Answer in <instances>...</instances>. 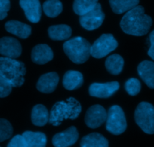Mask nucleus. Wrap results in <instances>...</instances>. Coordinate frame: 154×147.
I'll list each match as a JSON object with an SVG mask.
<instances>
[{
	"label": "nucleus",
	"instance_id": "1",
	"mask_svg": "<svg viewBox=\"0 0 154 147\" xmlns=\"http://www.w3.org/2000/svg\"><path fill=\"white\" fill-rule=\"evenodd\" d=\"M152 23V18L145 14L143 7L137 5L125 13L120 21V26L125 33L142 36L148 33Z\"/></svg>",
	"mask_w": 154,
	"mask_h": 147
},
{
	"label": "nucleus",
	"instance_id": "2",
	"mask_svg": "<svg viewBox=\"0 0 154 147\" xmlns=\"http://www.w3.org/2000/svg\"><path fill=\"white\" fill-rule=\"evenodd\" d=\"M82 106L75 98L69 97L65 101L57 102L51 109L48 122L53 126H59L63 120H74L78 118Z\"/></svg>",
	"mask_w": 154,
	"mask_h": 147
},
{
	"label": "nucleus",
	"instance_id": "3",
	"mask_svg": "<svg viewBox=\"0 0 154 147\" xmlns=\"http://www.w3.org/2000/svg\"><path fill=\"white\" fill-rule=\"evenodd\" d=\"M26 72L23 62L6 57H0V76L7 80L12 87L23 85Z\"/></svg>",
	"mask_w": 154,
	"mask_h": 147
},
{
	"label": "nucleus",
	"instance_id": "4",
	"mask_svg": "<svg viewBox=\"0 0 154 147\" xmlns=\"http://www.w3.org/2000/svg\"><path fill=\"white\" fill-rule=\"evenodd\" d=\"M63 48L69 60L76 64L84 63L91 56V44L85 38L80 36L65 41Z\"/></svg>",
	"mask_w": 154,
	"mask_h": 147
},
{
	"label": "nucleus",
	"instance_id": "5",
	"mask_svg": "<svg viewBox=\"0 0 154 147\" xmlns=\"http://www.w3.org/2000/svg\"><path fill=\"white\" fill-rule=\"evenodd\" d=\"M134 119L137 125L147 134L154 133V106L147 102H141L134 112Z\"/></svg>",
	"mask_w": 154,
	"mask_h": 147
},
{
	"label": "nucleus",
	"instance_id": "6",
	"mask_svg": "<svg viewBox=\"0 0 154 147\" xmlns=\"http://www.w3.org/2000/svg\"><path fill=\"white\" fill-rule=\"evenodd\" d=\"M126 128V118L122 108L117 105L111 106L106 120V130L114 135H119L124 133Z\"/></svg>",
	"mask_w": 154,
	"mask_h": 147
},
{
	"label": "nucleus",
	"instance_id": "7",
	"mask_svg": "<svg viewBox=\"0 0 154 147\" xmlns=\"http://www.w3.org/2000/svg\"><path fill=\"white\" fill-rule=\"evenodd\" d=\"M118 47V42L112 34H103L91 45V56L103 58Z\"/></svg>",
	"mask_w": 154,
	"mask_h": 147
},
{
	"label": "nucleus",
	"instance_id": "8",
	"mask_svg": "<svg viewBox=\"0 0 154 147\" xmlns=\"http://www.w3.org/2000/svg\"><path fill=\"white\" fill-rule=\"evenodd\" d=\"M105 18L101 5L97 3L94 8L79 17L81 26L86 30H94L100 27Z\"/></svg>",
	"mask_w": 154,
	"mask_h": 147
},
{
	"label": "nucleus",
	"instance_id": "9",
	"mask_svg": "<svg viewBox=\"0 0 154 147\" xmlns=\"http://www.w3.org/2000/svg\"><path fill=\"white\" fill-rule=\"evenodd\" d=\"M107 112L100 105L91 106L87 110L85 116V122L88 127L95 129L101 126L106 121Z\"/></svg>",
	"mask_w": 154,
	"mask_h": 147
},
{
	"label": "nucleus",
	"instance_id": "10",
	"mask_svg": "<svg viewBox=\"0 0 154 147\" xmlns=\"http://www.w3.org/2000/svg\"><path fill=\"white\" fill-rule=\"evenodd\" d=\"M21 52V44L15 38L5 36L0 38V54L4 57L16 59Z\"/></svg>",
	"mask_w": 154,
	"mask_h": 147
},
{
	"label": "nucleus",
	"instance_id": "11",
	"mask_svg": "<svg viewBox=\"0 0 154 147\" xmlns=\"http://www.w3.org/2000/svg\"><path fill=\"white\" fill-rule=\"evenodd\" d=\"M119 88L118 81L106 83H93L89 87V94L97 98H108L114 94Z\"/></svg>",
	"mask_w": 154,
	"mask_h": 147
},
{
	"label": "nucleus",
	"instance_id": "12",
	"mask_svg": "<svg viewBox=\"0 0 154 147\" xmlns=\"http://www.w3.org/2000/svg\"><path fill=\"white\" fill-rule=\"evenodd\" d=\"M79 139V133L74 126L57 133L53 136L52 143L54 147H69L74 145Z\"/></svg>",
	"mask_w": 154,
	"mask_h": 147
},
{
	"label": "nucleus",
	"instance_id": "13",
	"mask_svg": "<svg viewBox=\"0 0 154 147\" xmlns=\"http://www.w3.org/2000/svg\"><path fill=\"white\" fill-rule=\"evenodd\" d=\"M20 5L28 20L35 23L40 20L42 8L39 0H20Z\"/></svg>",
	"mask_w": 154,
	"mask_h": 147
},
{
	"label": "nucleus",
	"instance_id": "14",
	"mask_svg": "<svg viewBox=\"0 0 154 147\" xmlns=\"http://www.w3.org/2000/svg\"><path fill=\"white\" fill-rule=\"evenodd\" d=\"M54 57V54L51 47L45 44H39L32 48L31 52V59L32 62L37 64H45L51 61Z\"/></svg>",
	"mask_w": 154,
	"mask_h": 147
},
{
	"label": "nucleus",
	"instance_id": "15",
	"mask_svg": "<svg viewBox=\"0 0 154 147\" xmlns=\"http://www.w3.org/2000/svg\"><path fill=\"white\" fill-rule=\"evenodd\" d=\"M58 82L59 76L57 72H48L41 75L38 78L36 87L42 93H50L55 90Z\"/></svg>",
	"mask_w": 154,
	"mask_h": 147
},
{
	"label": "nucleus",
	"instance_id": "16",
	"mask_svg": "<svg viewBox=\"0 0 154 147\" xmlns=\"http://www.w3.org/2000/svg\"><path fill=\"white\" fill-rule=\"evenodd\" d=\"M137 72L145 82L151 89H154V62L150 60H143L137 66Z\"/></svg>",
	"mask_w": 154,
	"mask_h": 147
},
{
	"label": "nucleus",
	"instance_id": "17",
	"mask_svg": "<svg viewBox=\"0 0 154 147\" xmlns=\"http://www.w3.org/2000/svg\"><path fill=\"white\" fill-rule=\"evenodd\" d=\"M5 28L7 32L16 35L20 38H26L30 35L31 26L17 20H9L5 24Z\"/></svg>",
	"mask_w": 154,
	"mask_h": 147
},
{
	"label": "nucleus",
	"instance_id": "18",
	"mask_svg": "<svg viewBox=\"0 0 154 147\" xmlns=\"http://www.w3.org/2000/svg\"><path fill=\"white\" fill-rule=\"evenodd\" d=\"M83 75L79 71L69 70L64 74L63 78V85L69 90L78 89L83 84Z\"/></svg>",
	"mask_w": 154,
	"mask_h": 147
},
{
	"label": "nucleus",
	"instance_id": "19",
	"mask_svg": "<svg viewBox=\"0 0 154 147\" xmlns=\"http://www.w3.org/2000/svg\"><path fill=\"white\" fill-rule=\"evenodd\" d=\"M31 120L34 125L42 127L49 121V113L44 105L37 104L32 108Z\"/></svg>",
	"mask_w": 154,
	"mask_h": 147
},
{
	"label": "nucleus",
	"instance_id": "20",
	"mask_svg": "<svg viewBox=\"0 0 154 147\" xmlns=\"http://www.w3.org/2000/svg\"><path fill=\"white\" fill-rule=\"evenodd\" d=\"M22 136L26 141L27 147H45L47 143V137L42 132L25 131Z\"/></svg>",
	"mask_w": 154,
	"mask_h": 147
},
{
	"label": "nucleus",
	"instance_id": "21",
	"mask_svg": "<svg viewBox=\"0 0 154 147\" xmlns=\"http://www.w3.org/2000/svg\"><path fill=\"white\" fill-rule=\"evenodd\" d=\"M81 147H109L108 140L99 133H91L81 139Z\"/></svg>",
	"mask_w": 154,
	"mask_h": 147
},
{
	"label": "nucleus",
	"instance_id": "22",
	"mask_svg": "<svg viewBox=\"0 0 154 147\" xmlns=\"http://www.w3.org/2000/svg\"><path fill=\"white\" fill-rule=\"evenodd\" d=\"M48 33L50 38L55 41H62L68 39L72 35V29L66 24L53 25L48 29Z\"/></svg>",
	"mask_w": 154,
	"mask_h": 147
},
{
	"label": "nucleus",
	"instance_id": "23",
	"mask_svg": "<svg viewBox=\"0 0 154 147\" xmlns=\"http://www.w3.org/2000/svg\"><path fill=\"white\" fill-rule=\"evenodd\" d=\"M109 2L112 11L120 14L137 6L139 0H109Z\"/></svg>",
	"mask_w": 154,
	"mask_h": 147
},
{
	"label": "nucleus",
	"instance_id": "24",
	"mask_svg": "<svg viewBox=\"0 0 154 147\" xmlns=\"http://www.w3.org/2000/svg\"><path fill=\"white\" fill-rule=\"evenodd\" d=\"M124 66V60L119 54H114L109 56L105 61V66L108 72L112 75H119Z\"/></svg>",
	"mask_w": 154,
	"mask_h": 147
},
{
	"label": "nucleus",
	"instance_id": "25",
	"mask_svg": "<svg viewBox=\"0 0 154 147\" xmlns=\"http://www.w3.org/2000/svg\"><path fill=\"white\" fill-rule=\"evenodd\" d=\"M42 8L45 15L48 17H56L63 11V5L59 0H46Z\"/></svg>",
	"mask_w": 154,
	"mask_h": 147
},
{
	"label": "nucleus",
	"instance_id": "26",
	"mask_svg": "<svg viewBox=\"0 0 154 147\" xmlns=\"http://www.w3.org/2000/svg\"><path fill=\"white\" fill-rule=\"evenodd\" d=\"M98 0H74L72 8L74 12L81 16L91 11L97 4Z\"/></svg>",
	"mask_w": 154,
	"mask_h": 147
},
{
	"label": "nucleus",
	"instance_id": "27",
	"mask_svg": "<svg viewBox=\"0 0 154 147\" xmlns=\"http://www.w3.org/2000/svg\"><path fill=\"white\" fill-rule=\"evenodd\" d=\"M13 133L11 123L6 119L0 118V142L9 139Z\"/></svg>",
	"mask_w": 154,
	"mask_h": 147
},
{
	"label": "nucleus",
	"instance_id": "28",
	"mask_svg": "<svg viewBox=\"0 0 154 147\" xmlns=\"http://www.w3.org/2000/svg\"><path fill=\"white\" fill-rule=\"evenodd\" d=\"M125 89L129 95H131V96H136L140 91L141 84H140V81L137 79V78H129L125 82Z\"/></svg>",
	"mask_w": 154,
	"mask_h": 147
},
{
	"label": "nucleus",
	"instance_id": "29",
	"mask_svg": "<svg viewBox=\"0 0 154 147\" xmlns=\"http://www.w3.org/2000/svg\"><path fill=\"white\" fill-rule=\"evenodd\" d=\"M12 85L7 80L0 76V98L6 97L11 93Z\"/></svg>",
	"mask_w": 154,
	"mask_h": 147
},
{
	"label": "nucleus",
	"instance_id": "30",
	"mask_svg": "<svg viewBox=\"0 0 154 147\" xmlns=\"http://www.w3.org/2000/svg\"><path fill=\"white\" fill-rule=\"evenodd\" d=\"M7 147H27L26 141L22 135H16L8 142Z\"/></svg>",
	"mask_w": 154,
	"mask_h": 147
},
{
	"label": "nucleus",
	"instance_id": "31",
	"mask_svg": "<svg viewBox=\"0 0 154 147\" xmlns=\"http://www.w3.org/2000/svg\"><path fill=\"white\" fill-rule=\"evenodd\" d=\"M10 6V0H0V20H3L7 17Z\"/></svg>",
	"mask_w": 154,
	"mask_h": 147
},
{
	"label": "nucleus",
	"instance_id": "32",
	"mask_svg": "<svg viewBox=\"0 0 154 147\" xmlns=\"http://www.w3.org/2000/svg\"><path fill=\"white\" fill-rule=\"evenodd\" d=\"M149 48L148 50V55L154 60V30L152 31L149 36Z\"/></svg>",
	"mask_w": 154,
	"mask_h": 147
}]
</instances>
